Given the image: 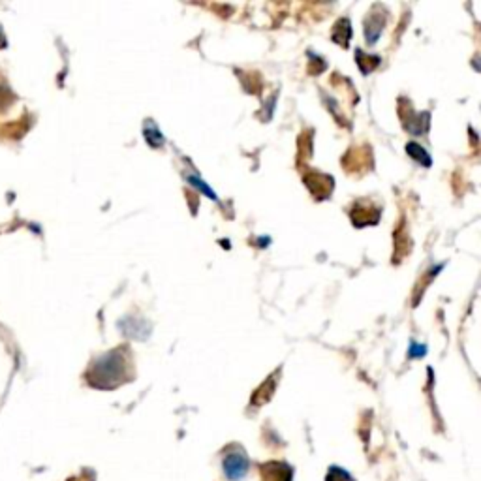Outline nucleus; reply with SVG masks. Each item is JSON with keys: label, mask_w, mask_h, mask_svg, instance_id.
Wrapping results in <instances>:
<instances>
[{"label": "nucleus", "mask_w": 481, "mask_h": 481, "mask_svg": "<svg viewBox=\"0 0 481 481\" xmlns=\"http://www.w3.org/2000/svg\"><path fill=\"white\" fill-rule=\"evenodd\" d=\"M87 380L93 388L113 389L130 380V363L125 359L120 350L107 352L106 356L98 357L87 372Z\"/></svg>", "instance_id": "obj_1"}, {"label": "nucleus", "mask_w": 481, "mask_h": 481, "mask_svg": "<svg viewBox=\"0 0 481 481\" xmlns=\"http://www.w3.org/2000/svg\"><path fill=\"white\" fill-rule=\"evenodd\" d=\"M222 466H224L226 475H228L230 480L237 481L241 480V478H244L246 472H249V459H246L243 453L233 451V453H228V455L224 457Z\"/></svg>", "instance_id": "obj_2"}, {"label": "nucleus", "mask_w": 481, "mask_h": 481, "mask_svg": "<svg viewBox=\"0 0 481 481\" xmlns=\"http://www.w3.org/2000/svg\"><path fill=\"white\" fill-rule=\"evenodd\" d=\"M262 472V481H292V468L286 463H265L260 468Z\"/></svg>", "instance_id": "obj_3"}, {"label": "nucleus", "mask_w": 481, "mask_h": 481, "mask_svg": "<svg viewBox=\"0 0 481 481\" xmlns=\"http://www.w3.org/2000/svg\"><path fill=\"white\" fill-rule=\"evenodd\" d=\"M384 25H386V17H384V15L370 13V17L367 19V23H365V38H367L369 44H374L376 40L380 38Z\"/></svg>", "instance_id": "obj_4"}, {"label": "nucleus", "mask_w": 481, "mask_h": 481, "mask_svg": "<svg viewBox=\"0 0 481 481\" xmlns=\"http://www.w3.org/2000/svg\"><path fill=\"white\" fill-rule=\"evenodd\" d=\"M352 38V25L348 19H340L337 25H335V31H333V42H337L340 47H346Z\"/></svg>", "instance_id": "obj_5"}, {"label": "nucleus", "mask_w": 481, "mask_h": 481, "mask_svg": "<svg viewBox=\"0 0 481 481\" xmlns=\"http://www.w3.org/2000/svg\"><path fill=\"white\" fill-rule=\"evenodd\" d=\"M145 139H147V143H149L150 147H155V149H158V147H162L164 145L162 132L158 130V126L155 125V123H150V120L145 125Z\"/></svg>", "instance_id": "obj_6"}, {"label": "nucleus", "mask_w": 481, "mask_h": 481, "mask_svg": "<svg viewBox=\"0 0 481 481\" xmlns=\"http://www.w3.org/2000/svg\"><path fill=\"white\" fill-rule=\"evenodd\" d=\"M407 152L410 155V157L416 160V162H419V164H423L425 168H429L432 164V160H431V157L427 155V150L421 147V145H418V143H408L407 145Z\"/></svg>", "instance_id": "obj_7"}, {"label": "nucleus", "mask_w": 481, "mask_h": 481, "mask_svg": "<svg viewBox=\"0 0 481 481\" xmlns=\"http://www.w3.org/2000/svg\"><path fill=\"white\" fill-rule=\"evenodd\" d=\"M357 64H359L363 74H370L380 64V58L378 56H367L363 51H357Z\"/></svg>", "instance_id": "obj_8"}, {"label": "nucleus", "mask_w": 481, "mask_h": 481, "mask_svg": "<svg viewBox=\"0 0 481 481\" xmlns=\"http://www.w3.org/2000/svg\"><path fill=\"white\" fill-rule=\"evenodd\" d=\"M273 389H275V380H267L262 388L258 389L252 402H254V404H263V402H267V400L271 399V395H273Z\"/></svg>", "instance_id": "obj_9"}, {"label": "nucleus", "mask_w": 481, "mask_h": 481, "mask_svg": "<svg viewBox=\"0 0 481 481\" xmlns=\"http://www.w3.org/2000/svg\"><path fill=\"white\" fill-rule=\"evenodd\" d=\"M13 100V94L8 88L0 87V111H6Z\"/></svg>", "instance_id": "obj_10"}, {"label": "nucleus", "mask_w": 481, "mask_h": 481, "mask_svg": "<svg viewBox=\"0 0 481 481\" xmlns=\"http://www.w3.org/2000/svg\"><path fill=\"white\" fill-rule=\"evenodd\" d=\"M188 181L192 182V184H194V187H198V188H200V190H203V192H205V194L209 196V198H213V200H214V198H216V196H214V192H213V190H211V188L207 187V184H203V182H201L200 179H198V177H192V175H190V177H188Z\"/></svg>", "instance_id": "obj_11"}, {"label": "nucleus", "mask_w": 481, "mask_h": 481, "mask_svg": "<svg viewBox=\"0 0 481 481\" xmlns=\"http://www.w3.org/2000/svg\"><path fill=\"white\" fill-rule=\"evenodd\" d=\"M418 356H425V348H421L419 344H413L410 346V357H418Z\"/></svg>", "instance_id": "obj_12"}, {"label": "nucleus", "mask_w": 481, "mask_h": 481, "mask_svg": "<svg viewBox=\"0 0 481 481\" xmlns=\"http://www.w3.org/2000/svg\"><path fill=\"white\" fill-rule=\"evenodd\" d=\"M0 47H6V36H4L2 29H0Z\"/></svg>", "instance_id": "obj_13"}]
</instances>
